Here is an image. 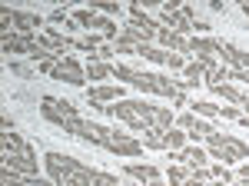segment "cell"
I'll return each instance as SVG.
<instances>
[{
    "mask_svg": "<svg viewBox=\"0 0 249 186\" xmlns=\"http://www.w3.org/2000/svg\"><path fill=\"white\" fill-rule=\"evenodd\" d=\"M206 147L213 149L216 160H223V167L232 163V160H246L249 156V147L243 143V140L230 136V133H210V136H206Z\"/></svg>",
    "mask_w": 249,
    "mask_h": 186,
    "instance_id": "obj_1",
    "label": "cell"
},
{
    "mask_svg": "<svg viewBox=\"0 0 249 186\" xmlns=\"http://www.w3.org/2000/svg\"><path fill=\"white\" fill-rule=\"evenodd\" d=\"M50 76L67 80V83H73V87H83V83H87V74L80 70V63L73 56H60L57 63H53V70H50Z\"/></svg>",
    "mask_w": 249,
    "mask_h": 186,
    "instance_id": "obj_2",
    "label": "cell"
},
{
    "mask_svg": "<svg viewBox=\"0 0 249 186\" xmlns=\"http://www.w3.org/2000/svg\"><path fill=\"white\" fill-rule=\"evenodd\" d=\"M43 116L63 127V120H73V116H77V107H73L70 100H50V96H47V100H43Z\"/></svg>",
    "mask_w": 249,
    "mask_h": 186,
    "instance_id": "obj_3",
    "label": "cell"
},
{
    "mask_svg": "<svg viewBox=\"0 0 249 186\" xmlns=\"http://www.w3.org/2000/svg\"><path fill=\"white\" fill-rule=\"evenodd\" d=\"M3 167L20 173V176H37V160L27 153H3Z\"/></svg>",
    "mask_w": 249,
    "mask_h": 186,
    "instance_id": "obj_4",
    "label": "cell"
},
{
    "mask_svg": "<svg viewBox=\"0 0 249 186\" xmlns=\"http://www.w3.org/2000/svg\"><path fill=\"white\" fill-rule=\"evenodd\" d=\"M107 149H113L120 156H140V153H143V143L133 140V136H126V133H113L110 143H107Z\"/></svg>",
    "mask_w": 249,
    "mask_h": 186,
    "instance_id": "obj_5",
    "label": "cell"
},
{
    "mask_svg": "<svg viewBox=\"0 0 249 186\" xmlns=\"http://www.w3.org/2000/svg\"><path fill=\"white\" fill-rule=\"evenodd\" d=\"M110 136H113V133L107 130V127H100V123H87V120H83V133H80V140L96 143V147H107V143H110Z\"/></svg>",
    "mask_w": 249,
    "mask_h": 186,
    "instance_id": "obj_6",
    "label": "cell"
},
{
    "mask_svg": "<svg viewBox=\"0 0 249 186\" xmlns=\"http://www.w3.org/2000/svg\"><path fill=\"white\" fill-rule=\"evenodd\" d=\"M3 20H10V23H17L20 34H34V27H40L43 20L34 17V14H10V10H3Z\"/></svg>",
    "mask_w": 249,
    "mask_h": 186,
    "instance_id": "obj_7",
    "label": "cell"
},
{
    "mask_svg": "<svg viewBox=\"0 0 249 186\" xmlns=\"http://www.w3.org/2000/svg\"><path fill=\"white\" fill-rule=\"evenodd\" d=\"M163 20L170 23V30H176L179 37H183V34H190V30H193V20H186L183 14H176V10H163Z\"/></svg>",
    "mask_w": 249,
    "mask_h": 186,
    "instance_id": "obj_8",
    "label": "cell"
},
{
    "mask_svg": "<svg viewBox=\"0 0 249 186\" xmlns=\"http://www.w3.org/2000/svg\"><path fill=\"white\" fill-rule=\"evenodd\" d=\"M176 160L196 169V167H203V163H206V153H203L199 147H186V149H179V153H176Z\"/></svg>",
    "mask_w": 249,
    "mask_h": 186,
    "instance_id": "obj_9",
    "label": "cell"
},
{
    "mask_svg": "<svg viewBox=\"0 0 249 186\" xmlns=\"http://www.w3.org/2000/svg\"><path fill=\"white\" fill-rule=\"evenodd\" d=\"M156 37L163 40L166 47H173V50H190V43H186V40L179 37L176 30H170V27H160V30H156Z\"/></svg>",
    "mask_w": 249,
    "mask_h": 186,
    "instance_id": "obj_10",
    "label": "cell"
},
{
    "mask_svg": "<svg viewBox=\"0 0 249 186\" xmlns=\"http://www.w3.org/2000/svg\"><path fill=\"white\" fill-rule=\"evenodd\" d=\"M107 116H120V120H126V123H133V120H136L133 100H120L116 107H107Z\"/></svg>",
    "mask_w": 249,
    "mask_h": 186,
    "instance_id": "obj_11",
    "label": "cell"
},
{
    "mask_svg": "<svg viewBox=\"0 0 249 186\" xmlns=\"http://www.w3.org/2000/svg\"><path fill=\"white\" fill-rule=\"evenodd\" d=\"M120 96H123L120 87H90V93H87V100H96V103H103V100H120Z\"/></svg>",
    "mask_w": 249,
    "mask_h": 186,
    "instance_id": "obj_12",
    "label": "cell"
},
{
    "mask_svg": "<svg viewBox=\"0 0 249 186\" xmlns=\"http://www.w3.org/2000/svg\"><path fill=\"white\" fill-rule=\"evenodd\" d=\"M126 176H133V180H146V183H150V180H160V169L146 167V163H143V167H140V163H130V167H126Z\"/></svg>",
    "mask_w": 249,
    "mask_h": 186,
    "instance_id": "obj_13",
    "label": "cell"
},
{
    "mask_svg": "<svg viewBox=\"0 0 249 186\" xmlns=\"http://www.w3.org/2000/svg\"><path fill=\"white\" fill-rule=\"evenodd\" d=\"M183 143H186V133L163 130V149H183Z\"/></svg>",
    "mask_w": 249,
    "mask_h": 186,
    "instance_id": "obj_14",
    "label": "cell"
},
{
    "mask_svg": "<svg viewBox=\"0 0 249 186\" xmlns=\"http://www.w3.org/2000/svg\"><path fill=\"white\" fill-rule=\"evenodd\" d=\"M216 96H223V100H232V103H243V93L236 90V87H230V83H216V87H210Z\"/></svg>",
    "mask_w": 249,
    "mask_h": 186,
    "instance_id": "obj_15",
    "label": "cell"
},
{
    "mask_svg": "<svg viewBox=\"0 0 249 186\" xmlns=\"http://www.w3.org/2000/svg\"><path fill=\"white\" fill-rule=\"evenodd\" d=\"M153 127L156 130H170L173 127V113L163 110V107H153Z\"/></svg>",
    "mask_w": 249,
    "mask_h": 186,
    "instance_id": "obj_16",
    "label": "cell"
},
{
    "mask_svg": "<svg viewBox=\"0 0 249 186\" xmlns=\"http://www.w3.org/2000/svg\"><path fill=\"white\" fill-rule=\"evenodd\" d=\"M73 47H77V50H90V54H96L103 43H100L96 34H90V37H77V40H73Z\"/></svg>",
    "mask_w": 249,
    "mask_h": 186,
    "instance_id": "obj_17",
    "label": "cell"
},
{
    "mask_svg": "<svg viewBox=\"0 0 249 186\" xmlns=\"http://www.w3.org/2000/svg\"><path fill=\"white\" fill-rule=\"evenodd\" d=\"M210 133H216V130H213L206 120H193V127H190V136H193V140H206Z\"/></svg>",
    "mask_w": 249,
    "mask_h": 186,
    "instance_id": "obj_18",
    "label": "cell"
},
{
    "mask_svg": "<svg viewBox=\"0 0 249 186\" xmlns=\"http://www.w3.org/2000/svg\"><path fill=\"white\" fill-rule=\"evenodd\" d=\"M133 87H136V90H143V93H153V87H156V74H136Z\"/></svg>",
    "mask_w": 249,
    "mask_h": 186,
    "instance_id": "obj_19",
    "label": "cell"
},
{
    "mask_svg": "<svg viewBox=\"0 0 249 186\" xmlns=\"http://www.w3.org/2000/svg\"><path fill=\"white\" fill-rule=\"evenodd\" d=\"M87 76H90V80H103V76H113V67H110V63H90Z\"/></svg>",
    "mask_w": 249,
    "mask_h": 186,
    "instance_id": "obj_20",
    "label": "cell"
},
{
    "mask_svg": "<svg viewBox=\"0 0 249 186\" xmlns=\"http://www.w3.org/2000/svg\"><path fill=\"white\" fill-rule=\"evenodd\" d=\"M193 113H196V116H219V107H216V103H206V100H199V103H193Z\"/></svg>",
    "mask_w": 249,
    "mask_h": 186,
    "instance_id": "obj_21",
    "label": "cell"
},
{
    "mask_svg": "<svg viewBox=\"0 0 249 186\" xmlns=\"http://www.w3.org/2000/svg\"><path fill=\"white\" fill-rule=\"evenodd\" d=\"M186 180H190V169L186 167H173L170 169V183L173 186H186Z\"/></svg>",
    "mask_w": 249,
    "mask_h": 186,
    "instance_id": "obj_22",
    "label": "cell"
},
{
    "mask_svg": "<svg viewBox=\"0 0 249 186\" xmlns=\"http://www.w3.org/2000/svg\"><path fill=\"white\" fill-rule=\"evenodd\" d=\"M183 74H186V80H196V83H199V76H206V67H203V63H186Z\"/></svg>",
    "mask_w": 249,
    "mask_h": 186,
    "instance_id": "obj_23",
    "label": "cell"
},
{
    "mask_svg": "<svg viewBox=\"0 0 249 186\" xmlns=\"http://www.w3.org/2000/svg\"><path fill=\"white\" fill-rule=\"evenodd\" d=\"M93 10H77V14H73V23H77V27H93Z\"/></svg>",
    "mask_w": 249,
    "mask_h": 186,
    "instance_id": "obj_24",
    "label": "cell"
},
{
    "mask_svg": "<svg viewBox=\"0 0 249 186\" xmlns=\"http://www.w3.org/2000/svg\"><path fill=\"white\" fill-rule=\"evenodd\" d=\"M113 76H116V80L133 83V80H136V70H133V67H113Z\"/></svg>",
    "mask_w": 249,
    "mask_h": 186,
    "instance_id": "obj_25",
    "label": "cell"
},
{
    "mask_svg": "<svg viewBox=\"0 0 249 186\" xmlns=\"http://www.w3.org/2000/svg\"><path fill=\"white\" fill-rule=\"evenodd\" d=\"M213 180H219V183H232V173L226 167H213Z\"/></svg>",
    "mask_w": 249,
    "mask_h": 186,
    "instance_id": "obj_26",
    "label": "cell"
},
{
    "mask_svg": "<svg viewBox=\"0 0 249 186\" xmlns=\"http://www.w3.org/2000/svg\"><path fill=\"white\" fill-rule=\"evenodd\" d=\"M166 67H170V70H183V67H186V60H183L179 54H166Z\"/></svg>",
    "mask_w": 249,
    "mask_h": 186,
    "instance_id": "obj_27",
    "label": "cell"
},
{
    "mask_svg": "<svg viewBox=\"0 0 249 186\" xmlns=\"http://www.w3.org/2000/svg\"><path fill=\"white\" fill-rule=\"evenodd\" d=\"M96 186H120V183H116V176H110V173H96Z\"/></svg>",
    "mask_w": 249,
    "mask_h": 186,
    "instance_id": "obj_28",
    "label": "cell"
},
{
    "mask_svg": "<svg viewBox=\"0 0 249 186\" xmlns=\"http://www.w3.org/2000/svg\"><path fill=\"white\" fill-rule=\"evenodd\" d=\"M193 120H196V113H183V116H179V127H183V130H190Z\"/></svg>",
    "mask_w": 249,
    "mask_h": 186,
    "instance_id": "obj_29",
    "label": "cell"
},
{
    "mask_svg": "<svg viewBox=\"0 0 249 186\" xmlns=\"http://www.w3.org/2000/svg\"><path fill=\"white\" fill-rule=\"evenodd\" d=\"M219 113L230 116V120H239V110H236V107H219Z\"/></svg>",
    "mask_w": 249,
    "mask_h": 186,
    "instance_id": "obj_30",
    "label": "cell"
},
{
    "mask_svg": "<svg viewBox=\"0 0 249 186\" xmlns=\"http://www.w3.org/2000/svg\"><path fill=\"white\" fill-rule=\"evenodd\" d=\"M96 10H103V14H107V17H113V14H116V3H100V7H96Z\"/></svg>",
    "mask_w": 249,
    "mask_h": 186,
    "instance_id": "obj_31",
    "label": "cell"
},
{
    "mask_svg": "<svg viewBox=\"0 0 249 186\" xmlns=\"http://www.w3.org/2000/svg\"><path fill=\"white\" fill-rule=\"evenodd\" d=\"M239 176H243V180L249 183V163H246V167H239Z\"/></svg>",
    "mask_w": 249,
    "mask_h": 186,
    "instance_id": "obj_32",
    "label": "cell"
},
{
    "mask_svg": "<svg viewBox=\"0 0 249 186\" xmlns=\"http://www.w3.org/2000/svg\"><path fill=\"white\" fill-rule=\"evenodd\" d=\"M146 186H166V183H163V180H150Z\"/></svg>",
    "mask_w": 249,
    "mask_h": 186,
    "instance_id": "obj_33",
    "label": "cell"
},
{
    "mask_svg": "<svg viewBox=\"0 0 249 186\" xmlns=\"http://www.w3.org/2000/svg\"><path fill=\"white\" fill-rule=\"evenodd\" d=\"M243 10H246V14H249V3H246V7H243Z\"/></svg>",
    "mask_w": 249,
    "mask_h": 186,
    "instance_id": "obj_34",
    "label": "cell"
},
{
    "mask_svg": "<svg viewBox=\"0 0 249 186\" xmlns=\"http://www.w3.org/2000/svg\"><path fill=\"white\" fill-rule=\"evenodd\" d=\"M210 186H213V183H210Z\"/></svg>",
    "mask_w": 249,
    "mask_h": 186,
    "instance_id": "obj_35",
    "label": "cell"
}]
</instances>
